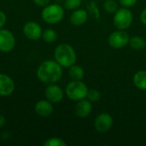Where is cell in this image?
<instances>
[{"label":"cell","instance_id":"cell-4","mask_svg":"<svg viewBox=\"0 0 146 146\" xmlns=\"http://www.w3.org/2000/svg\"><path fill=\"white\" fill-rule=\"evenodd\" d=\"M66 95L73 101H80L86 98L88 88L81 80H72L66 86Z\"/></svg>","mask_w":146,"mask_h":146},{"label":"cell","instance_id":"cell-11","mask_svg":"<svg viewBox=\"0 0 146 146\" xmlns=\"http://www.w3.org/2000/svg\"><path fill=\"white\" fill-rule=\"evenodd\" d=\"M44 96H45L46 99L49 100L50 102H51L53 104H56L62 100L63 92L60 86L52 83V84H50L45 88Z\"/></svg>","mask_w":146,"mask_h":146},{"label":"cell","instance_id":"cell-13","mask_svg":"<svg viewBox=\"0 0 146 146\" xmlns=\"http://www.w3.org/2000/svg\"><path fill=\"white\" fill-rule=\"evenodd\" d=\"M92 110V106L91 101L86 100L85 98L78 101L74 108L75 115L80 118H85L91 114Z\"/></svg>","mask_w":146,"mask_h":146},{"label":"cell","instance_id":"cell-7","mask_svg":"<svg viewBox=\"0 0 146 146\" xmlns=\"http://www.w3.org/2000/svg\"><path fill=\"white\" fill-rule=\"evenodd\" d=\"M15 46V38L8 29H0V51L9 52Z\"/></svg>","mask_w":146,"mask_h":146},{"label":"cell","instance_id":"cell-19","mask_svg":"<svg viewBox=\"0 0 146 146\" xmlns=\"http://www.w3.org/2000/svg\"><path fill=\"white\" fill-rule=\"evenodd\" d=\"M67 143L61 138L52 137L45 140L44 146H66Z\"/></svg>","mask_w":146,"mask_h":146},{"label":"cell","instance_id":"cell-14","mask_svg":"<svg viewBox=\"0 0 146 146\" xmlns=\"http://www.w3.org/2000/svg\"><path fill=\"white\" fill-rule=\"evenodd\" d=\"M87 18L88 15L85 9H75L70 16V21L74 26H81L86 22Z\"/></svg>","mask_w":146,"mask_h":146},{"label":"cell","instance_id":"cell-6","mask_svg":"<svg viewBox=\"0 0 146 146\" xmlns=\"http://www.w3.org/2000/svg\"><path fill=\"white\" fill-rule=\"evenodd\" d=\"M129 34L123 30H118L112 33L109 37V44L115 49L122 48L129 43Z\"/></svg>","mask_w":146,"mask_h":146},{"label":"cell","instance_id":"cell-26","mask_svg":"<svg viewBox=\"0 0 146 146\" xmlns=\"http://www.w3.org/2000/svg\"><path fill=\"white\" fill-rule=\"evenodd\" d=\"M140 20L142 21L143 24L146 25V8L141 12V15H140Z\"/></svg>","mask_w":146,"mask_h":146},{"label":"cell","instance_id":"cell-12","mask_svg":"<svg viewBox=\"0 0 146 146\" xmlns=\"http://www.w3.org/2000/svg\"><path fill=\"white\" fill-rule=\"evenodd\" d=\"M34 110L36 114L42 117L50 116L54 111L52 103L49 100H39L36 103Z\"/></svg>","mask_w":146,"mask_h":146},{"label":"cell","instance_id":"cell-9","mask_svg":"<svg viewBox=\"0 0 146 146\" xmlns=\"http://www.w3.org/2000/svg\"><path fill=\"white\" fill-rule=\"evenodd\" d=\"M94 126L98 133H105L112 127L113 118L107 113H102L97 116Z\"/></svg>","mask_w":146,"mask_h":146},{"label":"cell","instance_id":"cell-1","mask_svg":"<svg viewBox=\"0 0 146 146\" xmlns=\"http://www.w3.org/2000/svg\"><path fill=\"white\" fill-rule=\"evenodd\" d=\"M62 76V67L53 60L44 61L37 69L38 79L45 84L57 82Z\"/></svg>","mask_w":146,"mask_h":146},{"label":"cell","instance_id":"cell-15","mask_svg":"<svg viewBox=\"0 0 146 146\" xmlns=\"http://www.w3.org/2000/svg\"><path fill=\"white\" fill-rule=\"evenodd\" d=\"M133 83L135 86L140 90H146V71H138L133 76Z\"/></svg>","mask_w":146,"mask_h":146},{"label":"cell","instance_id":"cell-17","mask_svg":"<svg viewBox=\"0 0 146 146\" xmlns=\"http://www.w3.org/2000/svg\"><path fill=\"white\" fill-rule=\"evenodd\" d=\"M128 44L130 45L131 48H133V50H144L146 47L145 40L139 36H133V37L130 38Z\"/></svg>","mask_w":146,"mask_h":146},{"label":"cell","instance_id":"cell-21","mask_svg":"<svg viewBox=\"0 0 146 146\" xmlns=\"http://www.w3.org/2000/svg\"><path fill=\"white\" fill-rule=\"evenodd\" d=\"M81 2L82 0H65L64 7L67 9H70V10L76 9L80 6Z\"/></svg>","mask_w":146,"mask_h":146},{"label":"cell","instance_id":"cell-16","mask_svg":"<svg viewBox=\"0 0 146 146\" xmlns=\"http://www.w3.org/2000/svg\"><path fill=\"white\" fill-rule=\"evenodd\" d=\"M84 69L80 66L74 64L71 67H69L68 75L72 80H81L84 77Z\"/></svg>","mask_w":146,"mask_h":146},{"label":"cell","instance_id":"cell-3","mask_svg":"<svg viewBox=\"0 0 146 146\" xmlns=\"http://www.w3.org/2000/svg\"><path fill=\"white\" fill-rule=\"evenodd\" d=\"M41 16L46 23L56 24L63 19L64 9L60 4L57 3L48 4L44 7L41 12Z\"/></svg>","mask_w":146,"mask_h":146},{"label":"cell","instance_id":"cell-23","mask_svg":"<svg viewBox=\"0 0 146 146\" xmlns=\"http://www.w3.org/2000/svg\"><path fill=\"white\" fill-rule=\"evenodd\" d=\"M137 2H138V0H120L121 4L122 6H124L125 8L132 7V6L135 5Z\"/></svg>","mask_w":146,"mask_h":146},{"label":"cell","instance_id":"cell-5","mask_svg":"<svg viewBox=\"0 0 146 146\" xmlns=\"http://www.w3.org/2000/svg\"><path fill=\"white\" fill-rule=\"evenodd\" d=\"M133 22L132 12L126 9L121 8L116 10L114 16V24L119 30H125L128 28Z\"/></svg>","mask_w":146,"mask_h":146},{"label":"cell","instance_id":"cell-10","mask_svg":"<svg viewBox=\"0 0 146 146\" xmlns=\"http://www.w3.org/2000/svg\"><path fill=\"white\" fill-rule=\"evenodd\" d=\"M15 88V85L13 79L5 74H0V96L7 97L11 95Z\"/></svg>","mask_w":146,"mask_h":146},{"label":"cell","instance_id":"cell-8","mask_svg":"<svg viewBox=\"0 0 146 146\" xmlns=\"http://www.w3.org/2000/svg\"><path fill=\"white\" fill-rule=\"evenodd\" d=\"M23 33L30 40H38L42 36V28L36 21H27L23 26Z\"/></svg>","mask_w":146,"mask_h":146},{"label":"cell","instance_id":"cell-22","mask_svg":"<svg viewBox=\"0 0 146 146\" xmlns=\"http://www.w3.org/2000/svg\"><path fill=\"white\" fill-rule=\"evenodd\" d=\"M100 92L98 91V90H95V89H91V90H88V93H87V96L86 98H88L89 101L91 102H97L100 99Z\"/></svg>","mask_w":146,"mask_h":146},{"label":"cell","instance_id":"cell-2","mask_svg":"<svg viewBox=\"0 0 146 146\" xmlns=\"http://www.w3.org/2000/svg\"><path fill=\"white\" fill-rule=\"evenodd\" d=\"M55 61L62 68H69L76 62V52L68 44L62 43L58 44L54 51Z\"/></svg>","mask_w":146,"mask_h":146},{"label":"cell","instance_id":"cell-27","mask_svg":"<svg viewBox=\"0 0 146 146\" xmlns=\"http://www.w3.org/2000/svg\"><path fill=\"white\" fill-rule=\"evenodd\" d=\"M5 123H6V119H5V117H4L3 115L0 114V128L3 127L5 125Z\"/></svg>","mask_w":146,"mask_h":146},{"label":"cell","instance_id":"cell-20","mask_svg":"<svg viewBox=\"0 0 146 146\" xmlns=\"http://www.w3.org/2000/svg\"><path fill=\"white\" fill-rule=\"evenodd\" d=\"M104 9L108 13H115L118 9V4L115 0H106L104 3Z\"/></svg>","mask_w":146,"mask_h":146},{"label":"cell","instance_id":"cell-18","mask_svg":"<svg viewBox=\"0 0 146 146\" xmlns=\"http://www.w3.org/2000/svg\"><path fill=\"white\" fill-rule=\"evenodd\" d=\"M41 38H43V40L46 43L51 44L54 43L56 38H57V33L55 30L51 29V28H48L45 29L43 33H42V36Z\"/></svg>","mask_w":146,"mask_h":146},{"label":"cell","instance_id":"cell-25","mask_svg":"<svg viewBox=\"0 0 146 146\" xmlns=\"http://www.w3.org/2000/svg\"><path fill=\"white\" fill-rule=\"evenodd\" d=\"M33 1L36 5L39 7H45L50 3V0H33Z\"/></svg>","mask_w":146,"mask_h":146},{"label":"cell","instance_id":"cell-24","mask_svg":"<svg viewBox=\"0 0 146 146\" xmlns=\"http://www.w3.org/2000/svg\"><path fill=\"white\" fill-rule=\"evenodd\" d=\"M6 21H7L6 14L0 10V29H2L4 27V25L6 24Z\"/></svg>","mask_w":146,"mask_h":146}]
</instances>
